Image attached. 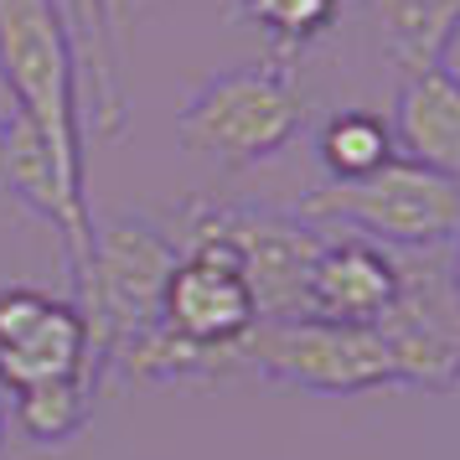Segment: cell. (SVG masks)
Wrapping results in <instances>:
<instances>
[{
    "instance_id": "1",
    "label": "cell",
    "mask_w": 460,
    "mask_h": 460,
    "mask_svg": "<svg viewBox=\"0 0 460 460\" xmlns=\"http://www.w3.org/2000/svg\"><path fill=\"white\" fill-rule=\"evenodd\" d=\"M78 63L84 52L73 37L67 0H0V88L11 99V114H22L42 135L67 191L88 202Z\"/></svg>"
},
{
    "instance_id": "2",
    "label": "cell",
    "mask_w": 460,
    "mask_h": 460,
    "mask_svg": "<svg viewBox=\"0 0 460 460\" xmlns=\"http://www.w3.org/2000/svg\"><path fill=\"white\" fill-rule=\"evenodd\" d=\"M311 228H341L394 253H439L460 238V181H445L414 161H388L362 181H326L295 208Z\"/></svg>"
},
{
    "instance_id": "3",
    "label": "cell",
    "mask_w": 460,
    "mask_h": 460,
    "mask_svg": "<svg viewBox=\"0 0 460 460\" xmlns=\"http://www.w3.org/2000/svg\"><path fill=\"white\" fill-rule=\"evenodd\" d=\"M238 367H253L270 383L321 398H352L377 388H403L394 336L383 326H336L315 315L259 321L238 347Z\"/></svg>"
},
{
    "instance_id": "4",
    "label": "cell",
    "mask_w": 460,
    "mask_h": 460,
    "mask_svg": "<svg viewBox=\"0 0 460 460\" xmlns=\"http://www.w3.org/2000/svg\"><path fill=\"white\" fill-rule=\"evenodd\" d=\"M305 125V99L295 88L290 67L249 63L212 73L176 114V140L191 155H208L223 166H253L290 146Z\"/></svg>"
},
{
    "instance_id": "5",
    "label": "cell",
    "mask_w": 460,
    "mask_h": 460,
    "mask_svg": "<svg viewBox=\"0 0 460 460\" xmlns=\"http://www.w3.org/2000/svg\"><path fill=\"white\" fill-rule=\"evenodd\" d=\"M176 264V238L140 217H114L93 228V249L78 274V311L88 315L93 377H104L109 352L125 336L161 321V290Z\"/></svg>"
},
{
    "instance_id": "6",
    "label": "cell",
    "mask_w": 460,
    "mask_h": 460,
    "mask_svg": "<svg viewBox=\"0 0 460 460\" xmlns=\"http://www.w3.org/2000/svg\"><path fill=\"white\" fill-rule=\"evenodd\" d=\"M223 243L243 264L259 321H295L305 315V274L321 249V228L300 223L295 212L233 208V202H191L181 212V243Z\"/></svg>"
},
{
    "instance_id": "7",
    "label": "cell",
    "mask_w": 460,
    "mask_h": 460,
    "mask_svg": "<svg viewBox=\"0 0 460 460\" xmlns=\"http://www.w3.org/2000/svg\"><path fill=\"white\" fill-rule=\"evenodd\" d=\"M161 326L176 341H187L197 352L223 357L228 373L238 367V347L259 326V305L243 279V264L223 243H176V264L161 290Z\"/></svg>"
},
{
    "instance_id": "8",
    "label": "cell",
    "mask_w": 460,
    "mask_h": 460,
    "mask_svg": "<svg viewBox=\"0 0 460 460\" xmlns=\"http://www.w3.org/2000/svg\"><path fill=\"white\" fill-rule=\"evenodd\" d=\"M93 377V341L78 300L52 295L42 285H5L0 290V388L22 394L37 383Z\"/></svg>"
},
{
    "instance_id": "9",
    "label": "cell",
    "mask_w": 460,
    "mask_h": 460,
    "mask_svg": "<svg viewBox=\"0 0 460 460\" xmlns=\"http://www.w3.org/2000/svg\"><path fill=\"white\" fill-rule=\"evenodd\" d=\"M403 290V259L373 238L336 233L321 238V249L305 274V315L336 321V326H377L388 321Z\"/></svg>"
},
{
    "instance_id": "10",
    "label": "cell",
    "mask_w": 460,
    "mask_h": 460,
    "mask_svg": "<svg viewBox=\"0 0 460 460\" xmlns=\"http://www.w3.org/2000/svg\"><path fill=\"white\" fill-rule=\"evenodd\" d=\"M388 129L403 161L460 181V73H450V63L409 73L398 84Z\"/></svg>"
},
{
    "instance_id": "11",
    "label": "cell",
    "mask_w": 460,
    "mask_h": 460,
    "mask_svg": "<svg viewBox=\"0 0 460 460\" xmlns=\"http://www.w3.org/2000/svg\"><path fill=\"white\" fill-rule=\"evenodd\" d=\"M373 16L403 78L424 67H445L460 37V0H373Z\"/></svg>"
},
{
    "instance_id": "12",
    "label": "cell",
    "mask_w": 460,
    "mask_h": 460,
    "mask_svg": "<svg viewBox=\"0 0 460 460\" xmlns=\"http://www.w3.org/2000/svg\"><path fill=\"white\" fill-rule=\"evenodd\" d=\"M315 155H321V166H326L332 181H362V176L383 171L388 161H398V146L383 114H373V109H341V114H332L321 125Z\"/></svg>"
},
{
    "instance_id": "13",
    "label": "cell",
    "mask_w": 460,
    "mask_h": 460,
    "mask_svg": "<svg viewBox=\"0 0 460 460\" xmlns=\"http://www.w3.org/2000/svg\"><path fill=\"white\" fill-rule=\"evenodd\" d=\"M88 409H93V383L88 377L37 383V388L11 394V414L22 424V435L37 439V445H63V439H73L88 424Z\"/></svg>"
},
{
    "instance_id": "14",
    "label": "cell",
    "mask_w": 460,
    "mask_h": 460,
    "mask_svg": "<svg viewBox=\"0 0 460 460\" xmlns=\"http://www.w3.org/2000/svg\"><path fill=\"white\" fill-rule=\"evenodd\" d=\"M238 5L279 47H305L315 37H326L336 11H341V0H238Z\"/></svg>"
},
{
    "instance_id": "15",
    "label": "cell",
    "mask_w": 460,
    "mask_h": 460,
    "mask_svg": "<svg viewBox=\"0 0 460 460\" xmlns=\"http://www.w3.org/2000/svg\"><path fill=\"white\" fill-rule=\"evenodd\" d=\"M450 279H456V290H460V238L450 243Z\"/></svg>"
},
{
    "instance_id": "16",
    "label": "cell",
    "mask_w": 460,
    "mask_h": 460,
    "mask_svg": "<svg viewBox=\"0 0 460 460\" xmlns=\"http://www.w3.org/2000/svg\"><path fill=\"white\" fill-rule=\"evenodd\" d=\"M0 439H5V403H0Z\"/></svg>"
},
{
    "instance_id": "17",
    "label": "cell",
    "mask_w": 460,
    "mask_h": 460,
    "mask_svg": "<svg viewBox=\"0 0 460 460\" xmlns=\"http://www.w3.org/2000/svg\"><path fill=\"white\" fill-rule=\"evenodd\" d=\"M456 388H460V373H456Z\"/></svg>"
}]
</instances>
